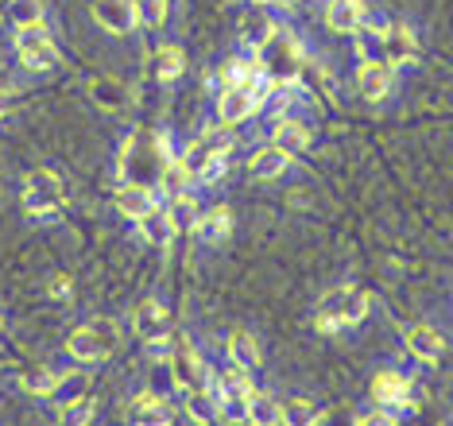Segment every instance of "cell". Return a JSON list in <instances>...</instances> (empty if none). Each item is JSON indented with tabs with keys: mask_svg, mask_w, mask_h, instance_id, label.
<instances>
[{
	"mask_svg": "<svg viewBox=\"0 0 453 426\" xmlns=\"http://www.w3.org/2000/svg\"><path fill=\"white\" fill-rule=\"evenodd\" d=\"M256 66L275 86H295V78L303 74V47L287 27H272V35L256 47Z\"/></svg>",
	"mask_w": 453,
	"mask_h": 426,
	"instance_id": "1",
	"label": "cell"
},
{
	"mask_svg": "<svg viewBox=\"0 0 453 426\" xmlns=\"http://www.w3.org/2000/svg\"><path fill=\"white\" fill-rule=\"evenodd\" d=\"M163 167H167V159L159 155V143L156 136H143V132H136L125 148H120V174H125V182H159Z\"/></svg>",
	"mask_w": 453,
	"mask_h": 426,
	"instance_id": "2",
	"label": "cell"
},
{
	"mask_svg": "<svg viewBox=\"0 0 453 426\" xmlns=\"http://www.w3.org/2000/svg\"><path fill=\"white\" fill-rule=\"evenodd\" d=\"M368 306H372V298H368L365 290H357V287H334L322 298V303H318V329L329 334V329H337V326L365 321Z\"/></svg>",
	"mask_w": 453,
	"mask_h": 426,
	"instance_id": "3",
	"label": "cell"
},
{
	"mask_svg": "<svg viewBox=\"0 0 453 426\" xmlns=\"http://www.w3.org/2000/svg\"><path fill=\"white\" fill-rule=\"evenodd\" d=\"M66 349H70V357L86 360V365H97V360H105L109 352L117 349V326H112L109 318L89 321V326H81V329L70 334Z\"/></svg>",
	"mask_w": 453,
	"mask_h": 426,
	"instance_id": "4",
	"label": "cell"
},
{
	"mask_svg": "<svg viewBox=\"0 0 453 426\" xmlns=\"http://www.w3.org/2000/svg\"><path fill=\"white\" fill-rule=\"evenodd\" d=\"M16 50H19V62H24L27 70H55L58 66V47L50 43V31L43 24L19 27Z\"/></svg>",
	"mask_w": 453,
	"mask_h": 426,
	"instance_id": "5",
	"label": "cell"
},
{
	"mask_svg": "<svg viewBox=\"0 0 453 426\" xmlns=\"http://www.w3.org/2000/svg\"><path fill=\"white\" fill-rule=\"evenodd\" d=\"M24 205L32 217H50L63 205V182L50 171H32L24 179Z\"/></svg>",
	"mask_w": 453,
	"mask_h": 426,
	"instance_id": "6",
	"label": "cell"
},
{
	"mask_svg": "<svg viewBox=\"0 0 453 426\" xmlns=\"http://www.w3.org/2000/svg\"><path fill=\"white\" fill-rule=\"evenodd\" d=\"M167 365H171V380H174V388H187V391H205V380H210V368H205L202 352L194 349L190 341H182V345H174V349H171Z\"/></svg>",
	"mask_w": 453,
	"mask_h": 426,
	"instance_id": "7",
	"label": "cell"
},
{
	"mask_svg": "<svg viewBox=\"0 0 453 426\" xmlns=\"http://www.w3.org/2000/svg\"><path fill=\"white\" fill-rule=\"evenodd\" d=\"M94 19L112 35H128L140 24V4L136 0H94Z\"/></svg>",
	"mask_w": 453,
	"mask_h": 426,
	"instance_id": "8",
	"label": "cell"
},
{
	"mask_svg": "<svg viewBox=\"0 0 453 426\" xmlns=\"http://www.w3.org/2000/svg\"><path fill=\"white\" fill-rule=\"evenodd\" d=\"M213 155H229V136H225L221 128H210L198 143H190L187 155H182V163H187V171H190V174H198L205 163L213 159Z\"/></svg>",
	"mask_w": 453,
	"mask_h": 426,
	"instance_id": "9",
	"label": "cell"
},
{
	"mask_svg": "<svg viewBox=\"0 0 453 426\" xmlns=\"http://www.w3.org/2000/svg\"><path fill=\"white\" fill-rule=\"evenodd\" d=\"M117 210L128 217V221H140L143 213L156 210V194H151V186L143 182H125L117 194Z\"/></svg>",
	"mask_w": 453,
	"mask_h": 426,
	"instance_id": "10",
	"label": "cell"
},
{
	"mask_svg": "<svg viewBox=\"0 0 453 426\" xmlns=\"http://www.w3.org/2000/svg\"><path fill=\"white\" fill-rule=\"evenodd\" d=\"M132 329H136L140 341H156L171 329V314L159 303H143L136 314H132Z\"/></svg>",
	"mask_w": 453,
	"mask_h": 426,
	"instance_id": "11",
	"label": "cell"
},
{
	"mask_svg": "<svg viewBox=\"0 0 453 426\" xmlns=\"http://www.w3.org/2000/svg\"><path fill=\"white\" fill-rule=\"evenodd\" d=\"M326 24L334 31H342V35H353V31L365 24V4H360V0H329Z\"/></svg>",
	"mask_w": 453,
	"mask_h": 426,
	"instance_id": "12",
	"label": "cell"
},
{
	"mask_svg": "<svg viewBox=\"0 0 453 426\" xmlns=\"http://www.w3.org/2000/svg\"><path fill=\"white\" fill-rule=\"evenodd\" d=\"M357 86H360V97H368V101L388 97L391 66H388V62H365V66H360V74H357Z\"/></svg>",
	"mask_w": 453,
	"mask_h": 426,
	"instance_id": "13",
	"label": "cell"
},
{
	"mask_svg": "<svg viewBox=\"0 0 453 426\" xmlns=\"http://www.w3.org/2000/svg\"><path fill=\"white\" fill-rule=\"evenodd\" d=\"M272 136H275V148H283L287 155L306 151V148H311V124L280 117V120H275V128H272Z\"/></svg>",
	"mask_w": 453,
	"mask_h": 426,
	"instance_id": "14",
	"label": "cell"
},
{
	"mask_svg": "<svg viewBox=\"0 0 453 426\" xmlns=\"http://www.w3.org/2000/svg\"><path fill=\"white\" fill-rule=\"evenodd\" d=\"M89 97H94L101 109H109V112L128 105V89H125V81H117V78H94L89 81Z\"/></svg>",
	"mask_w": 453,
	"mask_h": 426,
	"instance_id": "15",
	"label": "cell"
},
{
	"mask_svg": "<svg viewBox=\"0 0 453 426\" xmlns=\"http://www.w3.org/2000/svg\"><path fill=\"white\" fill-rule=\"evenodd\" d=\"M218 117L221 124H241L252 117V97L249 89H225L218 97Z\"/></svg>",
	"mask_w": 453,
	"mask_h": 426,
	"instance_id": "16",
	"label": "cell"
},
{
	"mask_svg": "<svg viewBox=\"0 0 453 426\" xmlns=\"http://www.w3.org/2000/svg\"><path fill=\"white\" fill-rule=\"evenodd\" d=\"M229 228H233V210L229 205H218V210H210L205 217H198V236L205 244H218L229 236Z\"/></svg>",
	"mask_w": 453,
	"mask_h": 426,
	"instance_id": "17",
	"label": "cell"
},
{
	"mask_svg": "<svg viewBox=\"0 0 453 426\" xmlns=\"http://www.w3.org/2000/svg\"><path fill=\"white\" fill-rule=\"evenodd\" d=\"M407 345H411V352H415V357H422V360H438L441 349H446V341H441L438 329L415 326V329L407 334Z\"/></svg>",
	"mask_w": 453,
	"mask_h": 426,
	"instance_id": "18",
	"label": "cell"
},
{
	"mask_svg": "<svg viewBox=\"0 0 453 426\" xmlns=\"http://www.w3.org/2000/svg\"><path fill=\"white\" fill-rule=\"evenodd\" d=\"M411 391V380L403 376V372H380V376L372 380V396L380 403H403Z\"/></svg>",
	"mask_w": 453,
	"mask_h": 426,
	"instance_id": "19",
	"label": "cell"
},
{
	"mask_svg": "<svg viewBox=\"0 0 453 426\" xmlns=\"http://www.w3.org/2000/svg\"><path fill=\"white\" fill-rule=\"evenodd\" d=\"M287 163H291V155L272 143V148L256 151V159H252V179H280V174L287 171Z\"/></svg>",
	"mask_w": 453,
	"mask_h": 426,
	"instance_id": "20",
	"label": "cell"
},
{
	"mask_svg": "<svg viewBox=\"0 0 453 426\" xmlns=\"http://www.w3.org/2000/svg\"><path fill=\"white\" fill-rule=\"evenodd\" d=\"M260 78V66L256 62H244V58H229L221 66V81L225 89H252V81Z\"/></svg>",
	"mask_w": 453,
	"mask_h": 426,
	"instance_id": "21",
	"label": "cell"
},
{
	"mask_svg": "<svg viewBox=\"0 0 453 426\" xmlns=\"http://www.w3.org/2000/svg\"><path fill=\"white\" fill-rule=\"evenodd\" d=\"M357 50H360V58L365 62H388V47H384V31H372V27H365L360 24L357 31ZM391 66V62H388Z\"/></svg>",
	"mask_w": 453,
	"mask_h": 426,
	"instance_id": "22",
	"label": "cell"
},
{
	"mask_svg": "<svg viewBox=\"0 0 453 426\" xmlns=\"http://www.w3.org/2000/svg\"><path fill=\"white\" fill-rule=\"evenodd\" d=\"M50 396H55L58 411L70 407L74 399L86 396V376H81V372H58V383H55V391H50Z\"/></svg>",
	"mask_w": 453,
	"mask_h": 426,
	"instance_id": "23",
	"label": "cell"
},
{
	"mask_svg": "<svg viewBox=\"0 0 453 426\" xmlns=\"http://www.w3.org/2000/svg\"><path fill=\"white\" fill-rule=\"evenodd\" d=\"M384 47H388V62L395 66V62H411L415 58V35H411L407 27H395V31H384Z\"/></svg>",
	"mask_w": 453,
	"mask_h": 426,
	"instance_id": "24",
	"label": "cell"
},
{
	"mask_svg": "<svg viewBox=\"0 0 453 426\" xmlns=\"http://www.w3.org/2000/svg\"><path fill=\"white\" fill-rule=\"evenodd\" d=\"M167 217H171V228H174V233H190V228H198L202 210H198V202H194V198H182V194H179V198L171 202Z\"/></svg>",
	"mask_w": 453,
	"mask_h": 426,
	"instance_id": "25",
	"label": "cell"
},
{
	"mask_svg": "<svg viewBox=\"0 0 453 426\" xmlns=\"http://www.w3.org/2000/svg\"><path fill=\"white\" fill-rule=\"evenodd\" d=\"M163 407H167L163 396H156V391H143V396L132 399V419H136V422H167L171 414Z\"/></svg>",
	"mask_w": 453,
	"mask_h": 426,
	"instance_id": "26",
	"label": "cell"
},
{
	"mask_svg": "<svg viewBox=\"0 0 453 426\" xmlns=\"http://www.w3.org/2000/svg\"><path fill=\"white\" fill-rule=\"evenodd\" d=\"M151 66H156V78L163 81H171V78H179L182 74V66H187V58H182V50L179 47H156V55H151Z\"/></svg>",
	"mask_w": 453,
	"mask_h": 426,
	"instance_id": "27",
	"label": "cell"
},
{
	"mask_svg": "<svg viewBox=\"0 0 453 426\" xmlns=\"http://www.w3.org/2000/svg\"><path fill=\"white\" fill-rule=\"evenodd\" d=\"M249 422L275 426V422H283V407L272 396H260V391H252V396H249Z\"/></svg>",
	"mask_w": 453,
	"mask_h": 426,
	"instance_id": "28",
	"label": "cell"
},
{
	"mask_svg": "<svg viewBox=\"0 0 453 426\" xmlns=\"http://www.w3.org/2000/svg\"><path fill=\"white\" fill-rule=\"evenodd\" d=\"M140 233L143 236H148V241L151 244H167L171 241V236H174V228H171V217L167 213H159V210H151V213H143L140 217Z\"/></svg>",
	"mask_w": 453,
	"mask_h": 426,
	"instance_id": "29",
	"label": "cell"
},
{
	"mask_svg": "<svg viewBox=\"0 0 453 426\" xmlns=\"http://www.w3.org/2000/svg\"><path fill=\"white\" fill-rule=\"evenodd\" d=\"M229 357L236 360V365H244V368H256V365H260V349H256V337L244 334V329H236V334L229 337Z\"/></svg>",
	"mask_w": 453,
	"mask_h": 426,
	"instance_id": "30",
	"label": "cell"
},
{
	"mask_svg": "<svg viewBox=\"0 0 453 426\" xmlns=\"http://www.w3.org/2000/svg\"><path fill=\"white\" fill-rule=\"evenodd\" d=\"M8 19H12L16 27L43 24V4H39V0H8Z\"/></svg>",
	"mask_w": 453,
	"mask_h": 426,
	"instance_id": "31",
	"label": "cell"
},
{
	"mask_svg": "<svg viewBox=\"0 0 453 426\" xmlns=\"http://www.w3.org/2000/svg\"><path fill=\"white\" fill-rule=\"evenodd\" d=\"M187 182H190V171H187V163L182 159H171L167 167H163V174H159V186L171 194V198H179V194L187 190Z\"/></svg>",
	"mask_w": 453,
	"mask_h": 426,
	"instance_id": "32",
	"label": "cell"
},
{
	"mask_svg": "<svg viewBox=\"0 0 453 426\" xmlns=\"http://www.w3.org/2000/svg\"><path fill=\"white\" fill-rule=\"evenodd\" d=\"M272 27H275V24H272V19H267L264 12H252V16L241 24V39H244L249 47H260L264 39L272 35Z\"/></svg>",
	"mask_w": 453,
	"mask_h": 426,
	"instance_id": "33",
	"label": "cell"
},
{
	"mask_svg": "<svg viewBox=\"0 0 453 426\" xmlns=\"http://www.w3.org/2000/svg\"><path fill=\"white\" fill-rule=\"evenodd\" d=\"M187 414L194 422H218L221 419V411H218V403H213L205 391H194L190 403H187Z\"/></svg>",
	"mask_w": 453,
	"mask_h": 426,
	"instance_id": "34",
	"label": "cell"
},
{
	"mask_svg": "<svg viewBox=\"0 0 453 426\" xmlns=\"http://www.w3.org/2000/svg\"><path fill=\"white\" fill-rule=\"evenodd\" d=\"M55 383H58V372H50V368H35V372L24 376V388L32 391V396H50Z\"/></svg>",
	"mask_w": 453,
	"mask_h": 426,
	"instance_id": "35",
	"label": "cell"
},
{
	"mask_svg": "<svg viewBox=\"0 0 453 426\" xmlns=\"http://www.w3.org/2000/svg\"><path fill=\"white\" fill-rule=\"evenodd\" d=\"M58 414H63L66 422H89V419H94V403H89L86 396H81V399H74V403H70V407H63Z\"/></svg>",
	"mask_w": 453,
	"mask_h": 426,
	"instance_id": "36",
	"label": "cell"
},
{
	"mask_svg": "<svg viewBox=\"0 0 453 426\" xmlns=\"http://www.w3.org/2000/svg\"><path fill=\"white\" fill-rule=\"evenodd\" d=\"M283 422H318V414L311 411V403L295 399V403H287L283 407Z\"/></svg>",
	"mask_w": 453,
	"mask_h": 426,
	"instance_id": "37",
	"label": "cell"
},
{
	"mask_svg": "<svg viewBox=\"0 0 453 426\" xmlns=\"http://www.w3.org/2000/svg\"><path fill=\"white\" fill-rule=\"evenodd\" d=\"M225 171H229V159H225V155H213V159H210V163H205V167L198 171V179H202L205 186H210V182H218Z\"/></svg>",
	"mask_w": 453,
	"mask_h": 426,
	"instance_id": "38",
	"label": "cell"
},
{
	"mask_svg": "<svg viewBox=\"0 0 453 426\" xmlns=\"http://www.w3.org/2000/svg\"><path fill=\"white\" fill-rule=\"evenodd\" d=\"M163 16H167V0H143V19H148L151 27H159Z\"/></svg>",
	"mask_w": 453,
	"mask_h": 426,
	"instance_id": "39",
	"label": "cell"
},
{
	"mask_svg": "<svg viewBox=\"0 0 453 426\" xmlns=\"http://www.w3.org/2000/svg\"><path fill=\"white\" fill-rule=\"evenodd\" d=\"M357 422H360V426H391V422H395V414H388V411H368V414H357Z\"/></svg>",
	"mask_w": 453,
	"mask_h": 426,
	"instance_id": "40",
	"label": "cell"
},
{
	"mask_svg": "<svg viewBox=\"0 0 453 426\" xmlns=\"http://www.w3.org/2000/svg\"><path fill=\"white\" fill-rule=\"evenodd\" d=\"M50 295H55V298H70V279H66V275H55V279H50Z\"/></svg>",
	"mask_w": 453,
	"mask_h": 426,
	"instance_id": "41",
	"label": "cell"
},
{
	"mask_svg": "<svg viewBox=\"0 0 453 426\" xmlns=\"http://www.w3.org/2000/svg\"><path fill=\"white\" fill-rule=\"evenodd\" d=\"M8 109V97H4V81H0V112Z\"/></svg>",
	"mask_w": 453,
	"mask_h": 426,
	"instance_id": "42",
	"label": "cell"
},
{
	"mask_svg": "<svg viewBox=\"0 0 453 426\" xmlns=\"http://www.w3.org/2000/svg\"><path fill=\"white\" fill-rule=\"evenodd\" d=\"M252 4H275V0H252Z\"/></svg>",
	"mask_w": 453,
	"mask_h": 426,
	"instance_id": "43",
	"label": "cell"
}]
</instances>
